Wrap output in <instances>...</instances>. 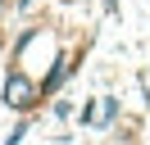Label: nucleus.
I'll use <instances>...</instances> for the list:
<instances>
[{
  "label": "nucleus",
  "mask_w": 150,
  "mask_h": 145,
  "mask_svg": "<svg viewBox=\"0 0 150 145\" xmlns=\"http://www.w3.org/2000/svg\"><path fill=\"white\" fill-rule=\"evenodd\" d=\"M5 95H9V104H32V86L23 77H9V86H5Z\"/></svg>",
  "instance_id": "obj_1"
}]
</instances>
